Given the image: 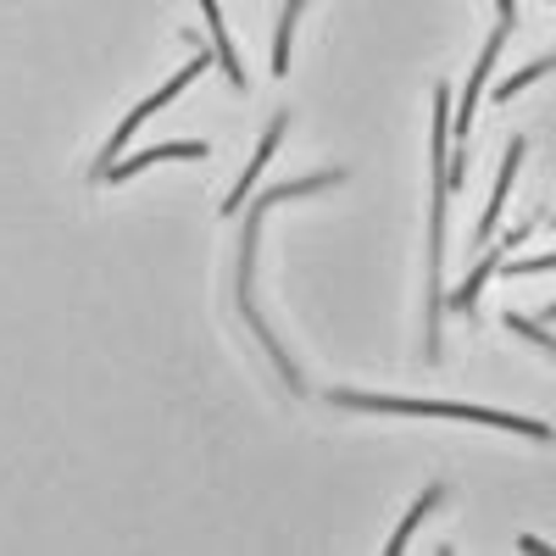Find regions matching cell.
<instances>
[{
  "label": "cell",
  "mask_w": 556,
  "mask_h": 556,
  "mask_svg": "<svg viewBox=\"0 0 556 556\" xmlns=\"http://www.w3.org/2000/svg\"><path fill=\"white\" fill-rule=\"evenodd\" d=\"M440 501H445V484H429V490H424V501H417V506H412V513L401 518V529H395V540H390V551H406V540H412V529H417V523H424V518L434 513V506H440Z\"/></svg>",
  "instance_id": "8fae6325"
},
{
  "label": "cell",
  "mask_w": 556,
  "mask_h": 556,
  "mask_svg": "<svg viewBox=\"0 0 556 556\" xmlns=\"http://www.w3.org/2000/svg\"><path fill=\"white\" fill-rule=\"evenodd\" d=\"M545 317H556V301H551V306H545Z\"/></svg>",
  "instance_id": "5bb4252c"
},
{
  "label": "cell",
  "mask_w": 556,
  "mask_h": 556,
  "mask_svg": "<svg viewBox=\"0 0 556 556\" xmlns=\"http://www.w3.org/2000/svg\"><path fill=\"white\" fill-rule=\"evenodd\" d=\"M201 12H206V28H212V51H217V62H223L228 84H235V89H245L251 78H245V67H240V56H235V39L223 34V17H217V0H201Z\"/></svg>",
  "instance_id": "30bf717a"
},
{
  "label": "cell",
  "mask_w": 556,
  "mask_h": 556,
  "mask_svg": "<svg viewBox=\"0 0 556 556\" xmlns=\"http://www.w3.org/2000/svg\"><path fill=\"white\" fill-rule=\"evenodd\" d=\"M278 139H285V117H273V123H267V134H262V146H256V156H251V167L240 173V184H235V190H228V195H223V217H235V212L245 206V195H251V184L262 178V167H267V156L278 151Z\"/></svg>",
  "instance_id": "52a82bcc"
},
{
  "label": "cell",
  "mask_w": 556,
  "mask_h": 556,
  "mask_svg": "<svg viewBox=\"0 0 556 556\" xmlns=\"http://www.w3.org/2000/svg\"><path fill=\"white\" fill-rule=\"evenodd\" d=\"M506 34H513V28H495V34H490V45L479 51V62H473V78H468V89H462V106H456V139L473 128V106H479V89H484V78H490V67H495V56H501Z\"/></svg>",
  "instance_id": "8992f818"
},
{
  "label": "cell",
  "mask_w": 556,
  "mask_h": 556,
  "mask_svg": "<svg viewBox=\"0 0 556 556\" xmlns=\"http://www.w3.org/2000/svg\"><path fill=\"white\" fill-rule=\"evenodd\" d=\"M523 139H513L506 146V162H501V178H495V190H490V212L479 217V240H490L495 235V223H501V206H506V195H513V178H518V167H523Z\"/></svg>",
  "instance_id": "ba28073f"
},
{
  "label": "cell",
  "mask_w": 556,
  "mask_h": 556,
  "mask_svg": "<svg viewBox=\"0 0 556 556\" xmlns=\"http://www.w3.org/2000/svg\"><path fill=\"white\" fill-rule=\"evenodd\" d=\"M329 401L356 406V412H401V417H468V424H484V429H513V434H529V440H551V429L534 424V417L462 406V401H395V395H362V390H329Z\"/></svg>",
  "instance_id": "3957f363"
},
{
  "label": "cell",
  "mask_w": 556,
  "mask_h": 556,
  "mask_svg": "<svg viewBox=\"0 0 556 556\" xmlns=\"http://www.w3.org/2000/svg\"><path fill=\"white\" fill-rule=\"evenodd\" d=\"M301 7H306V0H290V7H285V17H278V39H273V73H285V67H290V39H295Z\"/></svg>",
  "instance_id": "7c38bea8"
},
{
  "label": "cell",
  "mask_w": 556,
  "mask_h": 556,
  "mask_svg": "<svg viewBox=\"0 0 556 556\" xmlns=\"http://www.w3.org/2000/svg\"><path fill=\"white\" fill-rule=\"evenodd\" d=\"M340 178H345V173H340V167H329V173H317V178H301V184H278V190H262V195H256V206L245 212V235H240V312H245V323L256 329V340L267 345V356L278 362V374H285V384H290V390H301V374H295V362L285 356V345H278V334L262 323L256 295H251V262H256V240H262V212H273L278 201H301V195L323 190V184H340Z\"/></svg>",
  "instance_id": "6da1fadb"
},
{
  "label": "cell",
  "mask_w": 556,
  "mask_h": 556,
  "mask_svg": "<svg viewBox=\"0 0 556 556\" xmlns=\"http://www.w3.org/2000/svg\"><path fill=\"white\" fill-rule=\"evenodd\" d=\"M206 62H212V56L201 51V56H195L190 67H184V73H173V78H167V84L156 89V96H151V101H139V106H134V112H128V117L117 123V134H112V146H106V156H101V167H112V162H117V151H123V146H128V139H134V128H139V123H146L151 112H162V106H167V101L178 96V89H190V84H195V78L206 73ZM101 167H96V173H101Z\"/></svg>",
  "instance_id": "277c9868"
},
{
  "label": "cell",
  "mask_w": 556,
  "mask_h": 556,
  "mask_svg": "<svg viewBox=\"0 0 556 556\" xmlns=\"http://www.w3.org/2000/svg\"><path fill=\"white\" fill-rule=\"evenodd\" d=\"M173 156H190V162H201L206 156V146L201 139H184V146H156V151H139V156H123V162H112V167H101L96 178H128V173H139V167H151V162H173Z\"/></svg>",
  "instance_id": "9c48e42d"
},
{
  "label": "cell",
  "mask_w": 556,
  "mask_h": 556,
  "mask_svg": "<svg viewBox=\"0 0 556 556\" xmlns=\"http://www.w3.org/2000/svg\"><path fill=\"white\" fill-rule=\"evenodd\" d=\"M523 240H529V228H513V235H506L495 251H484V262H479L468 278H462V285H456V295H445V306H456V312H473V306H479V290L490 285V278H495V267H501V256H506V251H518Z\"/></svg>",
  "instance_id": "5b68a950"
},
{
  "label": "cell",
  "mask_w": 556,
  "mask_h": 556,
  "mask_svg": "<svg viewBox=\"0 0 556 556\" xmlns=\"http://www.w3.org/2000/svg\"><path fill=\"white\" fill-rule=\"evenodd\" d=\"M451 96L434 89V217H429V356H440V312H445V290H440V267H445V195H451Z\"/></svg>",
  "instance_id": "7a4b0ae2"
},
{
  "label": "cell",
  "mask_w": 556,
  "mask_h": 556,
  "mask_svg": "<svg viewBox=\"0 0 556 556\" xmlns=\"http://www.w3.org/2000/svg\"><path fill=\"white\" fill-rule=\"evenodd\" d=\"M545 73H556V51H551V56H540V62H529L518 78H501V89H495V96H501V101H506V96H518L523 84H534V78H545Z\"/></svg>",
  "instance_id": "4fadbf2b"
}]
</instances>
